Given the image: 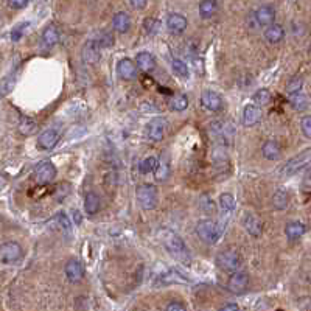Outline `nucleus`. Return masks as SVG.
Instances as JSON below:
<instances>
[{"label": "nucleus", "mask_w": 311, "mask_h": 311, "mask_svg": "<svg viewBox=\"0 0 311 311\" xmlns=\"http://www.w3.org/2000/svg\"><path fill=\"white\" fill-rule=\"evenodd\" d=\"M162 238H164L165 249L170 252L171 257H174L177 261H181L184 264L190 263V252H188L184 240L177 235L176 232L165 229V230H162Z\"/></svg>", "instance_id": "1"}, {"label": "nucleus", "mask_w": 311, "mask_h": 311, "mask_svg": "<svg viewBox=\"0 0 311 311\" xmlns=\"http://www.w3.org/2000/svg\"><path fill=\"white\" fill-rule=\"evenodd\" d=\"M196 233L204 243L215 245L221 237L223 229L218 226V223H215L212 219H203L196 224Z\"/></svg>", "instance_id": "2"}, {"label": "nucleus", "mask_w": 311, "mask_h": 311, "mask_svg": "<svg viewBox=\"0 0 311 311\" xmlns=\"http://www.w3.org/2000/svg\"><path fill=\"white\" fill-rule=\"evenodd\" d=\"M136 194H137V201H139V204H140L142 209L152 210V209H156V206H158L159 193H158V188H156V185H152V184H142V185H139Z\"/></svg>", "instance_id": "3"}, {"label": "nucleus", "mask_w": 311, "mask_h": 311, "mask_svg": "<svg viewBox=\"0 0 311 311\" xmlns=\"http://www.w3.org/2000/svg\"><path fill=\"white\" fill-rule=\"evenodd\" d=\"M216 264L219 269H223L226 272H235L241 266V257L237 251L226 249L216 255Z\"/></svg>", "instance_id": "4"}, {"label": "nucleus", "mask_w": 311, "mask_h": 311, "mask_svg": "<svg viewBox=\"0 0 311 311\" xmlns=\"http://www.w3.org/2000/svg\"><path fill=\"white\" fill-rule=\"evenodd\" d=\"M22 248L16 241H7L4 245H0V261L5 264H13L17 263L22 258Z\"/></svg>", "instance_id": "5"}, {"label": "nucleus", "mask_w": 311, "mask_h": 311, "mask_svg": "<svg viewBox=\"0 0 311 311\" xmlns=\"http://www.w3.org/2000/svg\"><path fill=\"white\" fill-rule=\"evenodd\" d=\"M55 177H56V167L49 161L36 165V168L33 171V179L36 184H49Z\"/></svg>", "instance_id": "6"}, {"label": "nucleus", "mask_w": 311, "mask_h": 311, "mask_svg": "<svg viewBox=\"0 0 311 311\" xmlns=\"http://www.w3.org/2000/svg\"><path fill=\"white\" fill-rule=\"evenodd\" d=\"M230 277L227 280V290L233 294H243L249 286V276L243 271L230 272Z\"/></svg>", "instance_id": "7"}, {"label": "nucleus", "mask_w": 311, "mask_h": 311, "mask_svg": "<svg viewBox=\"0 0 311 311\" xmlns=\"http://www.w3.org/2000/svg\"><path fill=\"white\" fill-rule=\"evenodd\" d=\"M167 132V120L162 119V117H158V119H152L148 125H146V136L149 140L152 142H161L164 139Z\"/></svg>", "instance_id": "8"}, {"label": "nucleus", "mask_w": 311, "mask_h": 311, "mask_svg": "<svg viewBox=\"0 0 311 311\" xmlns=\"http://www.w3.org/2000/svg\"><path fill=\"white\" fill-rule=\"evenodd\" d=\"M64 272H65V277L70 283H78V282H81L84 277V266L80 260L70 258L64 268Z\"/></svg>", "instance_id": "9"}, {"label": "nucleus", "mask_w": 311, "mask_h": 311, "mask_svg": "<svg viewBox=\"0 0 311 311\" xmlns=\"http://www.w3.org/2000/svg\"><path fill=\"white\" fill-rule=\"evenodd\" d=\"M117 72H119L120 78L125 81H132L137 78V65L132 59L123 58L117 64Z\"/></svg>", "instance_id": "10"}, {"label": "nucleus", "mask_w": 311, "mask_h": 311, "mask_svg": "<svg viewBox=\"0 0 311 311\" xmlns=\"http://www.w3.org/2000/svg\"><path fill=\"white\" fill-rule=\"evenodd\" d=\"M59 137H61V134L56 128H49V129L42 131V134L39 136L37 146L44 151H49L56 146V143L59 142Z\"/></svg>", "instance_id": "11"}, {"label": "nucleus", "mask_w": 311, "mask_h": 311, "mask_svg": "<svg viewBox=\"0 0 311 311\" xmlns=\"http://www.w3.org/2000/svg\"><path fill=\"white\" fill-rule=\"evenodd\" d=\"M201 106L207 110H212V112H216V110H221L224 103H223V98L213 92V91H206L203 95H201Z\"/></svg>", "instance_id": "12"}, {"label": "nucleus", "mask_w": 311, "mask_h": 311, "mask_svg": "<svg viewBox=\"0 0 311 311\" xmlns=\"http://www.w3.org/2000/svg\"><path fill=\"white\" fill-rule=\"evenodd\" d=\"M210 131L212 136H215L216 139H221L223 142H227V139H230L235 132L233 126L229 122H223V120H216L215 123L210 125Z\"/></svg>", "instance_id": "13"}, {"label": "nucleus", "mask_w": 311, "mask_h": 311, "mask_svg": "<svg viewBox=\"0 0 311 311\" xmlns=\"http://www.w3.org/2000/svg\"><path fill=\"white\" fill-rule=\"evenodd\" d=\"M100 56H101L100 44L95 41V39H91V41H87L86 46L83 47V59L87 64H97L100 61Z\"/></svg>", "instance_id": "14"}, {"label": "nucleus", "mask_w": 311, "mask_h": 311, "mask_svg": "<svg viewBox=\"0 0 311 311\" xmlns=\"http://www.w3.org/2000/svg\"><path fill=\"white\" fill-rule=\"evenodd\" d=\"M308 161H309V151H305V152H302L300 156H297V158H294V159H291L285 167H283V174H294V173H297L300 168H303L306 164H308Z\"/></svg>", "instance_id": "15"}, {"label": "nucleus", "mask_w": 311, "mask_h": 311, "mask_svg": "<svg viewBox=\"0 0 311 311\" xmlns=\"http://www.w3.org/2000/svg\"><path fill=\"white\" fill-rule=\"evenodd\" d=\"M243 226H245L246 232L252 237H260L263 232V224L254 213H246L243 216Z\"/></svg>", "instance_id": "16"}, {"label": "nucleus", "mask_w": 311, "mask_h": 311, "mask_svg": "<svg viewBox=\"0 0 311 311\" xmlns=\"http://www.w3.org/2000/svg\"><path fill=\"white\" fill-rule=\"evenodd\" d=\"M261 120V109L257 104H248L243 110V125L254 126Z\"/></svg>", "instance_id": "17"}, {"label": "nucleus", "mask_w": 311, "mask_h": 311, "mask_svg": "<svg viewBox=\"0 0 311 311\" xmlns=\"http://www.w3.org/2000/svg\"><path fill=\"white\" fill-rule=\"evenodd\" d=\"M187 25H188V22H187L185 16H182L179 13L170 14L167 19V27L173 34H182L187 30Z\"/></svg>", "instance_id": "18"}, {"label": "nucleus", "mask_w": 311, "mask_h": 311, "mask_svg": "<svg viewBox=\"0 0 311 311\" xmlns=\"http://www.w3.org/2000/svg\"><path fill=\"white\" fill-rule=\"evenodd\" d=\"M255 19L260 25H271L276 20V10L271 5H263L255 11Z\"/></svg>", "instance_id": "19"}, {"label": "nucleus", "mask_w": 311, "mask_h": 311, "mask_svg": "<svg viewBox=\"0 0 311 311\" xmlns=\"http://www.w3.org/2000/svg\"><path fill=\"white\" fill-rule=\"evenodd\" d=\"M305 232H306V226L302 221H291L285 226V235L291 241L299 240Z\"/></svg>", "instance_id": "20"}, {"label": "nucleus", "mask_w": 311, "mask_h": 311, "mask_svg": "<svg viewBox=\"0 0 311 311\" xmlns=\"http://www.w3.org/2000/svg\"><path fill=\"white\" fill-rule=\"evenodd\" d=\"M264 37L268 42L277 44L285 37V28L279 24H271V25H268V28L264 31Z\"/></svg>", "instance_id": "21"}, {"label": "nucleus", "mask_w": 311, "mask_h": 311, "mask_svg": "<svg viewBox=\"0 0 311 311\" xmlns=\"http://www.w3.org/2000/svg\"><path fill=\"white\" fill-rule=\"evenodd\" d=\"M170 171H171V167H170V159L167 158V156L162 154V159L158 161V164H156V168H154V176H156V181L159 182H164L168 179L170 176Z\"/></svg>", "instance_id": "22"}, {"label": "nucleus", "mask_w": 311, "mask_h": 311, "mask_svg": "<svg viewBox=\"0 0 311 311\" xmlns=\"http://www.w3.org/2000/svg\"><path fill=\"white\" fill-rule=\"evenodd\" d=\"M136 65L139 67V70L145 72V73H151L156 69V61L152 58L151 53L148 52H140L136 58Z\"/></svg>", "instance_id": "23"}, {"label": "nucleus", "mask_w": 311, "mask_h": 311, "mask_svg": "<svg viewBox=\"0 0 311 311\" xmlns=\"http://www.w3.org/2000/svg\"><path fill=\"white\" fill-rule=\"evenodd\" d=\"M112 27H114L115 31H119V33H126V31H129V28H131V17H129V14H128V13H123V11L117 13V14L112 17Z\"/></svg>", "instance_id": "24"}, {"label": "nucleus", "mask_w": 311, "mask_h": 311, "mask_svg": "<svg viewBox=\"0 0 311 311\" xmlns=\"http://www.w3.org/2000/svg\"><path fill=\"white\" fill-rule=\"evenodd\" d=\"M261 152H263V158H266L268 161H274V159L280 158L282 148H280V145L276 140H268V142L263 143Z\"/></svg>", "instance_id": "25"}, {"label": "nucleus", "mask_w": 311, "mask_h": 311, "mask_svg": "<svg viewBox=\"0 0 311 311\" xmlns=\"http://www.w3.org/2000/svg\"><path fill=\"white\" fill-rule=\"evenodd\" d=\"M101 203H100V196L95 191H89L86 194V199H84V210L89 216L97 215L100 212Z\"/></svg>", "instance_id": "26"}, {"label": "nucleus", "mask_w": 311, "mask_h": 311, "mask_svg": "<svg viewBox=\"0 0 311 311\" xmlns=\"http://www.w3.org/2000/svg\"><path fill=\"white\" fill-rule=\"evenodd\" d=\"M42 42L47 47H53L59 42V30L56 25H49L42 33Z\"/></svg>", "instance_id": "27"}, {"label": "nucleus", "mask_w": 311, "mask_h": 311, "mask_svg": "<svg viewBox=\"0 0 311 311\" xmlns=\"http://www.w3.org/2000/svg\"><path fill=\"white\" fill-rule=\"evenodd\" d=\"M218 11V0H203L199 4V16L203 19H210Z\"/></svg>", "instance_id": "28"}, {"label": "nucleus", "mask_w": 311, "mask_h": 311, "mask_svg": "<svg viewBox=\"0 0 311 311\" xmlns=\"http://www.w3.org/2000/svg\"><path fill=\"white\" fill-rule=\"evenodd\" d=\"M49 226H50L52 229L61 230V232H69V230H70V221H69V218H67L65 213H58V215H55V216L50 219Z\"/></svg>", "instance_id": "29"}, {"label": "nucleus", "mask_w": 311, "mask_h": 311, "mask_svg": "<svg viewBox=\"0 0 311 311\" xmlns=\"http://www.w3.org/2000/svg\"><path fill=\"white\" fill-rule=\"evenodd\" d=\"M290 104H291L296 110H305L306 106H308V100H306V97L302 94V91H299V92L290 94Z\"/></svg>", "instance_id": "30"}, {"label": "nucleus", "mask_w": 311, "mask_h": 311, "mask_svg": "<svg viewBox=\"0 0 311 311\" xmlns=\"http://www.w3.org/2000/svg\"><path fill=\"white\" fill-rule=\"evenodd\" d=\"M290 203V196L285 190H277L274 194H272V204L277 210H283Z\"/></svg>", "instance_id": "31"}, {"label": "nucleus", "mask_w": 311, "mask_h": 311, "mask_svg": "<svg viewBox=\"0 0 311 311\" xmlns=\"http://www.w3.org/2000/svg\"><path fill=\"white\" fill-rule=\"evenodd\" d=\"M235 198L232 196L230 193H223L219 196V207L223 209V212L226 213H230L235 210Z\"/></svg>", "instance_id": "32"}, {"label": "nucleus", "mask_w": 311, "mask_h": 311, "mask_svg": "<svg viewBox=\"0 0 311 311\" xmlns=\"http://www.w3.org/2000/svg\"><path fill=\"white\" fill-rule=\"evenodd\" d=\"M170 107L173 110H177V112H182L188 107V98L184 95V94H177L174 97H171L170 100Z\"/></svg>", "instance_id": "33"}, {"label": "nucleus", "mask_w": 311, "mask_h": 311, "mask_svg": "<svg viewBox=\"0 0 311 311\" xmlns=\"http://www.w3.org/2000/svg\"><path fill=\"white\" fill-rule=\"evenodd\" d=\"M252 100H254V104H257L258 107H263V106L271 103L272 97H271V92L268 89H260L254 94Z\"/></svg>", "instance_id": "34"}, {"label": "nucleus", "mask_w": 311, "mask_h": 311, "mask_svg": "<svg viewBox=\"0 0 311 311\" xmlns=\"http://www.w3.org/2000/svg\"><path fill=\"white\" fill-rule=\"evenodd\" d=\"M156 164H158V159H156L154 156H148V158L142 159V162L139 164V170H140V173H143V174L151 173V171H154Z\"/></svg>", "instance_id": "35"}, {"label": "nucleus", "mask_w": 311, "mask_h": 311, "mask_svg": "<svg viewBox=\"0 0 311 311\" xmlns=\"http://www.w3.org/2000/svg\"><path fill=\"white\" fill-rule=\"evenodd\" d=\"M171 67H173V72H174L179 78H184V80H185V78H188L190 72H188L187 64H185L182 59H173Z\"/></svg>", "instance_id": "36"}, {"label": "nucleus", "mask_w": 311, "mask_h": 311, "mask_svg": "<svg viewBox=\"0 0 311 311\" xmlns=\"http://www.w3.org/2000/svg\"><path fill=\"white\" fill-rule=\"evenodd\" d=\"M143 25H145V30L148 33H151V34H156V33L159 31V28H161V22L158 19H154V17H146Z\"/></svg>", "instance_id": "37"}, {"label": "nucleus", "mask_w": 311, "mask_h": 311, "mask_svg": "<svg viewBox=\"0 0 311 311\" xmlns=\"http://www.w3.org/2000/svg\"><path fill=\"white\" fill-rule=\"evenodd\" d=\"M302 83H303V78H302V76H294L293 80L288 83V86H286L288 94H293V92H299V91H302Z\"/></svg>", "instance_id": "38"}, {"label": "nucleus", "mask_w": 311, "mask_h": 311, "mask_svg": "<svg viewBox=\"0 0 311 311\" xmlns=\"http://www.w3.org/2000/svg\"><path fill=\"white\" fill-rule=\"evenodd\" d=\"M162 282L164 283H174V282H185V279L176 271H168L167 274L162 277Z\"/></svg>", "instance_id": "39"}, {"label": "nucleus", "mask_w": 311, "mask_h": 311, "mask_svg": "<svg viewBox=\"0 0 311 311\" xmlns=\"http://www.w3.org/2000/svg\"><path fill=\"white\" fill-rule=\"evenodd\" d=\"M98 44H100V47L103 49H109V47H112L114 46V36L110 34V33H107V31H103L101 33V36H100V41H97Z\"/></svg>", "instance_id": "40"}, {"label": "nucleus", "mask_w": 311, "mask_h": 311, "mask_svg": "<svg viewBox=\"0 0 311 311\" xmlns=\"http://www.w3.org/2000/svg\"><path fill=\"white\" fill-rule=\"evenodd\" d=\"M300 128H302L305 137H311V117L309 115H305L300 120Z\"/></svg>", "instance_id": "41"}, {"label": "nucleus", "mask_w": 311, "mask_h": 311, "mask_svg": "<svg viewBox=\"0 0 311 311\" xmlns=\"http://www.w3.org/2000/svg\"><path fill=\"white\" fill-rule=\"evenodd\" d=\"M33 129H34V122H33L31 119H27V120H24V122L20 123V131H22L24 134H30Z\"/></svg>", "instance_id": "42"}, {"label": "nucleus", "mask_w": 311, "mask_h": 311, "mask_svg": "<svg viewBox=\"0 0 311 311\" xmlns=\"http://www.w3.org/2000/svg\"><path fill=\"white\" fill-rule=\"evenodd\" d=\"M165 311H187V308H185V305H184L182 302L174 300V302H170V303L167 305V309H165Z\"/></svg>", "instance_id": "43"}, {"label": "nucleus", "mask_w": 311, "mask_h": 311, "mask_svg": "<svg viewBox=\"0 0 311 311\" xmlns=\"http://www.w3.org/2000/svg\"><path fill=\"white\" fill-rule=\"evenodd\" d=\"M8 5L14 10H22L28 5V0H8Z\"/></svg>", "instance_id": "44"}, {"label": "nucleus", "mask_w": 311, "mask_h": 311, "mask_svg": "<svg viewBox=\"0 0 311 311\" xmlns=\"http://www.w3.org/2000/svg\"><path fill=\"white\" fill-rule=\"evenodd\" d=\"M25 27H27V24H22V25H19V27H16V28L13 30V33H11V39H13V41H19V39L22 37Z\"/></svg>", "instance_id": "45"}, {"label": "nucleus", "mask_w": 311, "mask_h": 311, "mask_svg": "<svg viewBox=\"0 0 311 311\" xmlns=\"http://www.w3.org/2000/svg\"><path fill=\"white\" fill-rule=\"evenodd\" d=\"M129 2L136 10H143L148 5V0H129Z\"/></svg>", "instance_id": "46"}, {"label": "nucleus", "mask_w": 311, "mask_h": 311, "mask_svg": "<svg viewBox=\"0 0 311 311\" xmlns=\"http://www.w3.org/2000/svg\"><path fill=\"white\" fill-rule=\"evenodd\" d=\"M219 311H240V306L237 303H226L219 308Z\"/></svg>", "instance_id": "47"}]
</instances>
